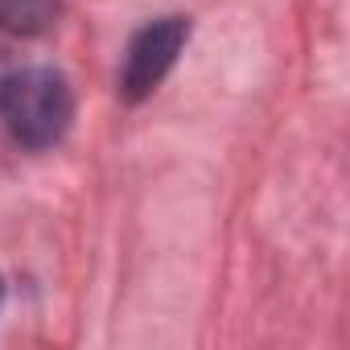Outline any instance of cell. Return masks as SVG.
I'll return each mask as SVG.
<instances>
[{
  "label": "cell",
  "mask_w": 350,
  "mask_h": 350,
  "mask_svg": "<svg viewBox=\"0 0 350 350\" xmlns=\"http://www.w3.org/2000/svg\"><path fill=\"white\" fill-rule=\"evenodd\" d=\"M75 120V95L66 75L50 66H25L0 79V124L21 148H50Z\"/></svg>",
  "instance_id": "obj_1"
},
{
  "label": "cell",
  "mask_w": 350,
  "mask_h": 350,
  "mask_svg": "<svg viewBox=\"0 0 350 350\" xmlns=\"http://www.w3.org/2000/svg\"><path fill=\"white\" fill-rule=\"evenodd\" d=\"M186 38H190V21L186 17H157V21H148L128 42L124 70H120V95L128 103L148 99L161 87V79L173 70V62H178Z\"/></svg>",
  "instance_id": "obj_2"
},
{
  "label": "cell",
  "mask_w": 350,
  "mask_h": 350,
  "mask_svg": "<svg viewBox=\"0 0 350 350\" xmlns=\"http://www.w3.org/2000/svg\"><path fill=\"white\" fill-rule=\"evenodd\" d=\"M62 13V0H0V33L38 38Z\"/></svg>",
  "instance_id": "obj_3"
},
{
  "label": "cell",
  "mask_w": 350,
  "mask_h": 350,
  "mask_svg": "<svg viewBox=\"0 0 350 350\" xmlns=\"http://www.w3.org/2000/svg\"><path fill=\"white\" fill-rule=\"evenodd\" d=\"M5 75H9V70H5V66H0V79H5Z\"/></svg>",
  "instance_id": "obj_4"
},
{
  "label": "cell",
  "mask_w": 350,
  "mask_h": 350,
  "mask_svg": "<svg viewBox=\"0 0 350 350\" xmlns=\"http://www.w3.org/2000/svg\"><path fill=\"white\" fill-rule=\"evenodd\" d=\"M0 293H5V280H0Z\"/></svg>",
  "instance_id": "obj_5"
}]
</instances>
